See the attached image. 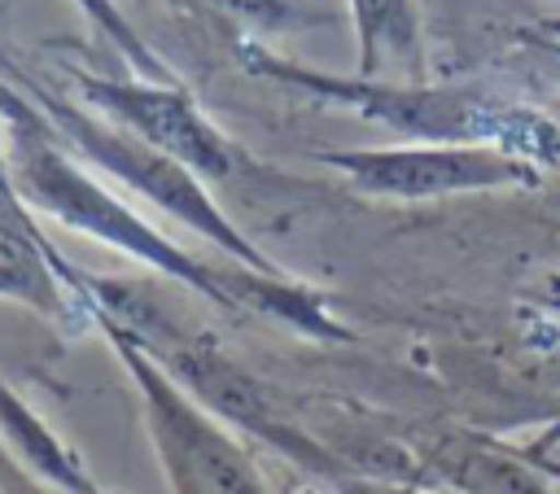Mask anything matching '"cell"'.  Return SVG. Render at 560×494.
<instances>
[{"label": "cell", "instance_id": "6da1fadb", "mask_svg": "<svg viewBox=\"0 0 560 494\" xmlns=\"http://www.w3.org/2000/svg\"><path fill=\"white\" fill-rule=\"evenodd\" d=\"M4 166L13 188L31 210H44L61 227L105 240L140 262H149L162 275L184 280L188 289L206 293L223 310H258V315H284L302 328H324L319 310L284 280L267 271H245L232 280L228 271H214L171 245L153 223H144L131 205H122L114 192H105L70 153L61 149V136L52 127H26V122H4Z\"/></svg>", "mask_w": 560, "mask_h": 494}, {"label": "cell", "instance_id": "7a4b0ae2", "mask_svg": "<svg viewBox=\"0 0 560 494\" xmlns=\"http://www.w3.org/2000/svg\"><path fill=\"white\" fill-rule=\"evenodd\" d=\"M26 96L48 114V122L57 127L61 144H70L74 153H83L88 162H96L105 175L122 179L131 192H140L149 205L166 210L171 219H179L184 227H192L197 236H206L210 245H219L228 258L254 267V271H267V275H280L271 258H262V249H254V240L214 205V197L201 188V175L192 166H184L179 157L144 144L140 136L114 127L109 118L83 109V105H70L44 87H26Z\"/></svg>", "mask_w": 560, "mask_h": 494}, {"label": "cell", "instance_id": "3957f363", "mask_svg": "<svg viewBox=\"0 0 560 494\" xmlns=\"http://www.w3.org/2000/svg\"><path fill=\"white\" fill-rule=\"evenodd\" d=\"M105 324V319H101ZM122 363L131 367L136 385H140V398H144V411H149V428H153V442L171 468V481L179 494H267L254 463L245 459V450L236 442H228L175 385H171V372L136 341L127 337L122 328L105 324Z\"/></svg>", "mask_w": 560, "mask_h": 494}, {"label": "cell", "instance_id": "277c9868", "mask_svg": "<svg viewBox=\"0 0 560 494\" xmlns=\"http://www.w3.org/2000/svg\"><path fill=\"white\" fill-rule=\"evenodd\" d=\"M70 83L92 105L101 118L114 127L140 136L144 144L179 157L192 166L201 179H232L241 166H249L245 149H236L179 83H158V79H122V74H88L70 66Z\"/></svg>", "mask_w": 560, "mask_h": 494}, {"label": "cell", "instance_id": "5b68a950", "mask_svg": "<svg viewBox=\"0 0 560 494\" xmlns=\"http://www.w3.org/2000/svg\"><path fill=\"white\" fill-rule=\"evenodd\" d=\"M0 424H4V433L13 437V446L44 472V477H52V481H61L70 494H101L96 485H92V477L79 468V459L39 424V415H31L4 385H0Z\"/></svg>", "mask_w": 560, "mask_h": 494}, {"label": "cell", "instance_id": "8992f818", "mask_svg": "<svg viewBox=\"0 0 560 494\" xmlns=\"http://www.w3.org/2000/svg\"><path fill=\"white\" fill-rule=\"evenodd\" d=\"M206 17H223L236 31H293L319 22V13L302 9V0H206Z\"/></svg>", "mask_w": 560, "mask_h": 494}, {"label": "cell", "instance_id": "52a82bcc", "mask_svg": "<svg viewBox=\"0 0 560 494\" xmlns=\"http://www.w3.org/2000/svg\"><path fill=\"white\" fill-rule=\"evenodd\" d=\"M350 4H354L359 39H363V66L376 61L381 44H407V35H411L407 0H350Z\"/></svg>", "mask_w": 560, "mask_h": 494}, {"label": "cell", "instance_id": "ba28073f", "mask_svg": "<svg viewBox=\"0 0 560 494\" xmlns=\"http://www.w3.org/2000/svg\"><path fill=\"white\" fill-rule=\"evenodd\" d=\"M4 122H26V127H52V122H48V114H44V109H39V105H35V101H31L26 92H22V87H13V83H9L4 74H0V127H4ZM52 131H57V127H52Z\"/></svg>", "mask_w": 560, "mask_h": 494}, {"label": "cell", "instance_id": "9c48e42d", "mask_svg": "<svg viewBox=\"0 0 560 494\" xmlns=\"http://www.w3.org/2000/svg\"><path fill=\"white\" fill-rule=\"evenodd\" d=\"M0 74H4V79H9L13 87H22V74H18V61H13V57H9L4 48H0Z\"/></svg>", "mask_w": 560, "mask_h": 494}, {"label": "cell", "instance_id": "30bf717a", "mask_svg": "<svg viewBox=\"0 0 560 494\" xmlns=\"http://www.w3.org/2000/svg\"><path fill=\"white\" fill-rule=\"evenodd\" d=\"M166 4H175L179 13H197V17H206V0H166Z\"/></svg>", "mask_w": 560, "mask_h": 494}, {"label": "cell", "instance_id": "8fae6325", "mask_svg": "<svg viewBox=\"0 0 560 494\" xmlns=\"http://www.w3.org/2000/svg\"><path fill=\"white\" fill-rule=\"evenodd\" d=\"M0 4H4V0H0Z\"/></svg>", "mask_w": 560, "mask_h": 494}]
</instances>
